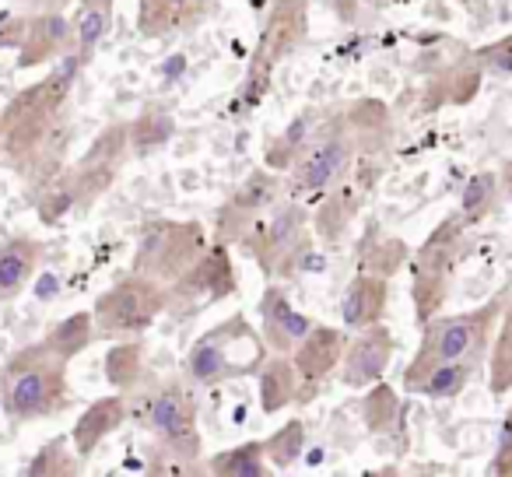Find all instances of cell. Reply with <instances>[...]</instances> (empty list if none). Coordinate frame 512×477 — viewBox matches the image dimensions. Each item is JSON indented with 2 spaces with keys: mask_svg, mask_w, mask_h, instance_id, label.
<instances>
[{
  "mask_svg": "<svg viewBox=\"0 0 512 477\" xmlns=\"http://www.w3.org/2000/svg\"><path fill=\"white\" fill-rule=\"evenodd\" d=\"M71 390H67V362L53 355L50 348L36 344V348L18 351L4 369V393L0 404L11 421H39L50 414L64 411Z\"/></svg>",
  "mask_w": 512,
  "mask_h": 477,
  "instance_id": "6",
  "label": "cell"
},
{
  "mask_svg": "<svg viewBox=\"0 0 512 477\" xmlns=\"http://www.w3.org/2000/svg\"><path fill=\"white\" fill-rule=\"evenodd\" d=\"M411 260V246L397 235H386L376 228H369L358 246V271L362 274H376V278H386L390 281L393 274L404 271V264Z\"/></svg>",
  "mask_w": 512,
  "mask_h": 477,
  "instance_id": "22",
  "label": "cell"
},
{
  "mask_svg": "<svg viewBox=\"0 0 512 477\" xmlns=\"http://www.w3.org/2000/svg\"><path fill=\"white\" fill-rule=\"evenodd\" d=\"M393 351H397V337H393V330L383 327V323L351 330L337 376H341V383L348 386V390H365V386L379 383V379L386 376V369H390V362H393Z\"/></svg>",
  "mask_w": 512,
  "mask_h": 477,
  "instance_id": "14",
  "label": "cell"
},
{
  "mask_svg": "<svg viewBox=\"0 0 512 477\" xmlns=\"http://www.w3.org/2000/svg\"><path fill=\"white\" fill-rule=\"evenodd\" d=\"M498 183H502L505 197H509V204H512V158L502 165V169H498Z\"/></svg>",
  "mask_w": 512,
  "mask_h": 477,
  "instance_id": "39",
  "label": "cell"
},
{
  "mask_svg": "<svg viewBox=\"0 0 512 477\" xmlns=\"http://www.w3.org/2000/svg\"><path fill=\"white\" fill-rule=\"evenodd\" d=\"M239 292V274H235L232 246L225 243H207V250L179 274L169 285V309H200L214 306V302L228 299Z\"/></svg>",
  "mask_w": 512,
  "mask_h": 477,
  "instance_id": "11",
  "label": "cell"
},
{
  "mask_svg": "<svg viewBox=\"0 0 512 477\" xmlns=\"http://www.w3.org/2000/svg\"><path fill=\"white\" fill-rule=\"evenodd\" d=\"M74 46V29L67 18L60 15H43L36 22L25 25V39H22V67H36L43 60L64 57Z\"/></svg>",
  "mask_w": 512,
  "mask_h": 477,
  "instance_id": "21",
  "label": "cell"
},
{
  "mask_svg": "<svg viewBox=\"0 0 512 477\" xmlns=\"http://www.w3.org/2000/svg\"><path fill=\"white\" fill-rule=\"evenodd\" d=\"M285 197V176L267 165H260L256 172H249L235 193L218 207V218H214L211 228V239L214 243H225V246H239V239L246 235V228L253 225L260 214L267 211L271 204Z\"/></svg>",
  "mask_w": 512,
  "mask_h": 477,
  "instance_id": "12",
  "label": "cell"
},
{
  "mask_svg": "<svg viewBox=\"0 0 512 477\" xmlns=\"http://www.w3.org/2000/svg\"><path fill=\"white\" fill-rule=\"evenodd\" d=\"M362 4H372V8H386L390 0H362Z\"/></svg>",
  "mask_w": 512,
  "mask_h": 477,
  "instance_id": "40",
  "label": "cell"
},
{
  "mask_svg": "<svg viewBox=\"0 0 512 477\" xmlns=\"http://www.w3.org/2000/svg\"><path fill=\"white\" fill-rule=\"evenodd\" d=\"M302 453H306V421L302 418L285 421L264 439V456L274 470H292V463H299Z\"/></svg>",
  "mask_w": 512,
  "mask_h": 477,
  "instance_id": "32",
  "label": "cell"
},
{
  "mask_svg": "<svg viewBox=\"0 0 512 477\" xmlns=\"http://www.w3.org/2000/svg\"><path fill=\"white\" fill-rule=\"evenodd\" d=\"M39 257H43V246L29 235H15L8 243H0V302L18 299L29 288Z\"/></svg>",
  "mask_w": 512,
  "mask_h": 477,
  "instance_id": "20",
  "label": "cell"
},
{
  "mask_svg": "<svg viewBox=\"0 0 512 477\" xmlns=\"http://www.w3.org/2000/svg\"><path fill=\"white\" fill-rule=\"evenodd\" d=\"M498 172L491 169H481L463 183V193H460V218L467 221L470 228H477L481 221H488V214L495 211L498 204Z\"/></svg>",
  "mask_w": 512,
  "mask_h": 477,
  "instance_id": "30",
  "label": "cell"
},
{
  "mask_svg": "<svg viewBox=\"0 0 512 477\" xmlns=\"http://www.w3.org/2000/svg\"><path fill=\"white\" fill-rule=\"evenodd\" d=\"M78 453H67V439H53L46 442L36 453V460L25 467L29 477H64V474H78Z\"/></svg>",
  "mask_w": 512,
  "mask_h": 477,
  "instance_id": "35",
  "label": "cell"
},
{
  "mask_svg": "<svg viewBox=\"0 0 512 477\" xmlns=\"http://www.w3.org/2000/svg\"><path fill=\"white\" fill-rule=\"evenodd\" d=\"M211 11V0H137V32L144 39H165L190 32Z\"/></svg>",
  "mask_w": 512,
  "mask_h": 477,
  "instance_id": "16",
  "label": "cell"
},
{
  "mask_svg": "<svg viewBox=\"0 0 512 477\" xmlns=\"http://www.w3.org/2000/svg\"><path fill=\"white\" fill-rule=\"evenodd\" d=\"M256 400L264 414H281L299 404V372L292 355H267V362L256 369Z\"/></svg>",
  "mask_w": 512,
  "mask_h": 477,
  "instance_id": "19",
  "label": "cell"
},
{
  "mask_svg": "<svg viewBox=\"0 0 512 477\" xmlns=\"http://www.w3.org/2000/svg\"><path fill=\"white\" fill-rule=\"evenodd\" d=\"M386 306H390V281L376 278V274H362L348 281L341 299V320L344 330H362L372 323H383Z\"/></svg>",
  "mask_w": 512,
  "mask_h": 477,
  "instance_id": "17",
  "label": "cell"
},
{
  "mask_svg": "<svg viewBox=\"0 0 512 477\" xmlns=\"http://www.w3.org/2000/svg\"><path fill=\"white\" fill-rule=\"evenodd\" d=\"M467 232H470V225L460 218V211H453L432 228V235H428L418 250H411L407 267H411V302H414L418 323H428L446 306L453 271L460 267L463 253H467V246H470Z\"/></svg>",
  "mask_w": 512,
  "mask_h": 477,
  "instance_id": "7",
  "label": "cell"
},
{
  "mask_svg": "<svg viewBox=\"0 0 512 477\" xmlns=\"http://www.w3.org/2000/svg\"><path fill=\"white\" fill-rule=\"evenodd\" d=\"M271 463L264 456V442H239L232 449H221L204 463V474L214 477H267Z\"/></svg>",
  "mask_w": 512,
  "mask_h": 477,
  "instance_id": "25",
  "label": "cell"
},
{
  "mask_svg": "<svg viewBox=\"0 0 512 477\" xmlns=\"http://www.w3.org/2000/svg\"><path fill=\"white\" fill-rule=\"evenodd\" d=\"M393 141L390 106L379 99H351L320 113L306 151L285 172V193L306 204L320 200L337 183L351 179L358 162L376 158Z\"/></svg>",
  "mask_w": 512,
  "mask_h": 477,
  "instance_id": "1",
  "label": "cell"
},
{
  "mask_svg": "<svg viewBox=\"0 0 512 477\" xmlns=\"http://www.w3.org/2000/svg\"><path fill=\"white\" fill-rule=\"evenodd\" d=\"M78 204V193H74V186L67 183L64 190H57V193H50V197L39 204V218L43 221H57L64 211H71V207Z\"/></svg>",
  "mask_w": 512,
  "mask_h": 477,
  "instance_id": "38",
  "label": "cell"
},
{
  "mask_svg": "<svg viewBox=\"0 0 512 477\" xmlns=\"http://www.w3.org/2000/svg\"><path fill=\"white\" fill-rule=\"evenodd\" d=\"M477 365L481 362H467V358H456V362H442L428 372L425 379L411 386L414 397H425V400H453L467 390V383L474 379Z\"/></svg>",
  "mask_w": 512,
  "mask_h": 477,
  "instance_id": "26",
  "label": "cell"
},
{
  "mask_svg": "<svg viewBox=\"0 0 512 477\" xmlns=\"http://www.w3.org/2000/svg\"><path fill=\"white\" fill-rule=\"evenodd\" d=\"M309 36V0H274L267 8L264 29L256 36V46L249 53L246 78L239 85V95L232 102V113L246 116L253 113L271 92L274 71L281 60H288Z\"/></svg>",
  "mask_w": 512,
  "mask_h": 477,
  "instance_id": "5",
  "label": "cell"
},
{
  "mask_svg": "<svg viewBox=\"0 0 512 477\" xmlns=\"http://www.w3.org/2000/svg\"><path fill=\"white\" fill-rule=\"evenodd\" d=\"M400 414H404V404L397 397V386L390 383H372L365 386V397H362V418L369 425L372 435H390L397 432L400 425Z\"/></svg>",
  "mask_w": 512,
  "mask_h": 477,
  "instance_id": "29",
  "label": "cell"
},
{
  "mask_svg": "<svg viewBox=\"0 0 512 477\" xmlns=\"http://www.w3.org/2000/svg\"><path fill=\"white\" fill-rule=\"evenodd\" d=\"M481 78H484L481 64L470 57L467 64L453 67V71L442 74V78L435 81L432 92H428V102H432V106H446V102H449V106H463V102H470L477 95Z\"/></svg>",
  "mask_w": 512,
  "mask_h": 477,
  "instance_id": "31",
  "label": "cell"
},
{
  "mask_svg": "<svg viewBox=\"0 0 512 477\" xmlns=\"http://www.w3.org/2000/svg\"><path fill=\"white\" fill-rule=\"evenodd\" d=\"M169 309V285L130 271L95 299L92 320L99 337H141Z\"/></svg>",
  "mask_w": 512,
  "mask_h": 477,
  "instance_id": "9",
  "label": "cell"
},
{
  "mask_svg": "<svg viewBox=\"0 0 512 477\" xmlns=\"http://www.w3.org/2000/svg\"><path fill=\"white\" fill-rule=\"evenodd\" d=\"M470 57L481 64V71L512 78V32H509V36H502V39H495V43L481 46V50H474Z\"/></svg>",
  "mask_w": 512,
  "mask_h": 477,
  "instance_id": "36",
  "label": "cell"
},
{
  "mask_svg": "<svg viewBox=\"0 0 512 477\" xmlns=\"http://www.w3.org/2000/svg\"><path fill=\"white\" fill-rule=\"evenodd\" d=\"M309 228H313L309 225V204L285 193L278 204H271L260 218L253 221V225L246 228V235L239 239L235 250H242L246 257H253L256 267H260L267 278H274L278 260L285 257L295 243H299Z\"/></svg>",
  "mask_w": 512,
  "mask_h": 477,
  "instance_id": "10",
  "label": "cell"
},
{
  "mask_svg": "<svg viewBox=\"0 0 512 477\" xmlns=\"http://www.w3.org/2000/svg\"><path fill=\"white\" fill-rule=\"evenodd\" d=\"M505 295H495L484 306L467 309V313L456 316H432L428 323H421V341L414 358L407 362L400 386L404 393H411V386L418 379H425L435 365L442 362H456V358H467V362H481L488 355L491 344V330H495L498 316H502Z\"/></svg>",
  "mask_w": 512,
  "mask_h": 477,
  "instance_id": "3",
  "label": "cell"
},
{
  "mask_svg": "<svg viewBox=\"0 0 512 477\" xmlns=\"http://www.w3.org/2000/svg\"><path fill=\"white\" fill-rule=\"evenodd\" d=\"M127 414H130V407H127V400H123V397L95 400V404L81 414L78 425H74V432H71V442H74V453H78V460H88V456H92L95 449H99L102 442H106L109 435H113L116 428L127 421Z\"/></svg>",
  "mask_w": 512,
  "mask_h": 477,
  "instance_id": "18",
  "label": "cell"
},
{
  "mask_svg": "<svg viewBox=\"0 0 512 477\" xmlns=\"http://www.w3.org/2000/svg\"><path fill=\"white\" fill-rule=\"evenodd\" d=\"M271 348L264 334L249 323V316L232 313L221 323L207 327L186 351V379L197 386H225L232 379L253 376L267 362Z\"/></svg>",
  "mask_w": 512,
  "mask_h": 477,
  "instance_id": "4",
  "label": "cell"
},
{
  "mask_svg": "<svg viewBox=\"0 0 512 477\" xmlns=\"http://www.w3.org/2000/svg\"><path fill=\"white\" fill-rule=\"evenodd\" d=\"M488 386L495 397L512 393V299H505L502 316H498V330H495V337H491Z\"/></svg>",
  "mask_w": 512,
  "mask_h": 477,
  "instance_id": "28",
  "label": "cell"
},
{
  "mask_svg": "<svg viewBox=\"0 0 512 477\" xmlns=\"http://www.w3.org/2000/svg\"><path fill=\"white\" fill-rule=\"evenodd\" d=\"M211 243L204 221L197 218H155L141 228L134 250V274L172 285Z\"/></svg>",
  "mask_w": 512,
  "mask_h": 477,
  "instance_id": "8",
  "label": "cell"
},
{
  "mask_svg": "<svg viewBox=\"0 0 512 477\" xmlns=\"http://www.w3.org/2000/svg\"><path fill=\"white\" fill-rule=\"evenodd\" d=\"M348 334L344 327H327V323H313L299 348L292 351L295 372H299V404H313L323 393L327 379L341 369V355L348 348Z\"/></svg>",
  "mask_w": 512,
  "mask_h": 477,
  "instance_id": "13",
  "label": "cell"
},
{
  "mask_svg": "<svg viewBox=\"0 0 512 477\" xmlns=\"http://www.w3.org/2000/svg\"><path fill=\"white\" fill-rule=\"evenodd\" d=\"M320 113H323V109H302V113L295 116V120L288 123V127L281 130V134L274 137L271 144H267V151H264V165H267V169H274V172H288V169H292L295 158L306 151L309 137H313L316 123H320Z\"/></svg>",
  "mask_w": 512,
  "mask_h": 477,
  "instance_id": "23",
  "label": "cell"
},
{
  "mask_svg": "<svg viewBox=\"0 0 512 477\" xmlns=\"http://www.w3.org/2000/svg\"><path fill=\"white\" fill-rule=\"evenodd\" d=\"M172 134H176L172 116L162 113V109H148V113L130 123V148H134L137 155H151V151H158L162 144H169Z\"/></svg>",
  "mask_w": 512,
  "mask_h": 477,
  "instance_id": "34",
  "label": "cell"
},
{
  "mask_svg": "<svg viewBox=\"0 0 512 477\" xmlns=\"http://www.w3.org/2000/svg\"><path fill=\"white\" fill-rule=\"evenodd\" d=\"M144 372H148V355H144V344L134 337H123L120 344H113L106 355V379L120 393H134L144 383Z\"/></svg>",
  "mask_w": 512,
  "mask_h": 477,
  "instance_id": "27",
  "label": "cell"
},
{
  "mask_svg": "<svg viewBox=\"0 0 512 477\" xmlns=\"http://www.w3.org/2000/svg\"><path fill=\"white\" fill-rule=\"evenodd\" d=\"M256 313H260V334H264L271 355H292L302 337L313 330V320L292 306V299L278 281L264 288V295L256 302Z\"/></svg>",
  "mask_w": 512,
  "mask_h": 477,
  "instance_id": "15",
  "label": "cell"
},
{
  "mask_svg": "<svg viewBox=\"0 0 512 477\" xmlns=\"http://www.w3.org/2000/svg\"><path fill=\"white\" fill-rule=\"evenodd\" d=\"M134 418L155 435L158 456H169L162 474H204V442L197 428V393L186 379H165L141 393Z\"/></svg>",
  "mask_w": 512,
  "mask_h": 477,
  "instance_id": "2",
  "label": "cell"
},
{
  "mask_svg": "<svg viewBox=\"0 0 512 477\" xmlns=\"http://www.w3.org/2000/svg\"><path fill=\"white\" fill-rule=\"evenodd\" d=\"M488 474H495V477H512V407L505 411L502 428H498L495 456H491V463H488Z\"/></svg>",
  "mask_w": 512,
  "mask_h": 477,
  "instance_id": "37",
  "label": "cell"
},
{
  "mask_svg": "<svg viewBox=\"0 0 512 477\" xmlns=\"http://www.w3.org/2000/svg\"><path fill=\"white\" fill-rule=\"evenodd\" d=\"M92 341H95L92 313H71L67 320H60L57 327L50 330V337H46V348H50L53 355L64 358V362H71V358L81 355V351H85Z\"/></svg>",
  "mask_w": 512,
  "mask_h": 477,
  "instance_id": "33",
  "label": "cell"
},
{
  "mask_svg": "<svg viewBox=\"0 0 512 477\" xmlns=\"http://www.w3.org/2000/svg\"><path fill=\"white\" fill-rule=\"evenodd\" d=\"M113 4L116 0H78L71 29H74V50H78L81 60L92 57L95 46L106 39L109 25H113Z\"/></svg>",
  "mask_w": 512,
  "mask_h": 477,
  "instance_id": "24",
  "label": "cell"
}]
</instances>
